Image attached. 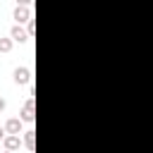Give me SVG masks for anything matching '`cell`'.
I'll list each match as a JSON object with an SVG mask.
<instances>
[{"instance_id": "1", "label": "cell", "mask_w": 153, "mask_h": 153, "mask_svg": "<svg viewBox=\"0 0 153 153\" xmlns=\"http://www.w3.org/2000/svg\"><path fill=\"white\" fill-rule=\"evenodd\" d=\"M12 79H14V84L24 86V84L31 81V69H29V67H17V69L12 72Z\"/></svg>"}, {"instance_id": "2", "label": "cell", "mask_w": 153, "mask_h": 153, "mask_svg": "<svg viewBox=\"0 0 153 153\" xmlns=\"http://www.w3.org/2000/svg\"><path fill=\"white\" fill-rule=\"evenodd\" d=\"M12 17H14V22L22 26V24H26V22H31V10L29 7H14V12H12Z\"/></svg>"}, {"instance_id": "3", "label": "cell", "mask_w": 153, "mask_h": 153, "mask_svg": "<svg viewBox=\"0 0 153 153\" xmlns=\"http://www.w3.org/2000/svg\"><path fill=\"white\" fill-rule=\"evenodd\" d=\"M22 120L19 117H10L7 122H5V131L7 134H14V136H19V134H24V129H22Z\"/></svg>"}, {"instance_id": "4", "label": "cell", "mask_w": 153, "mask_h": 153, "mask_svg": "<svg viewBox=\"0 0 153 153\" xmlns=\"http://www.w3.org/2000/svg\"><path fill=\"white\" fill-rule=\"evenodd\" d=\"M10 38H12V41H17V43H26L31 36L26 33V29H22L19 24H14V26L10 29Z\"/></svg>"}, {"instance_id": "5", "label": "cell", "mask_w": 153, "mask_h": 153, "mask_svg": "<svg viewBox=\"0 0 153 153\" xmlns=\"http://www.w3.org/2000/svg\"><path fill=\"white\" fill-rule=\"evenodd\" d=\"M19 120H22V122H29V124H31V122L36 120V115H33V98H29V100L24 103V108H22V115H19Z\"/></svg>"}, {"instance_id": "6", "label": "cell", "mask_w": 153, "mask_h": 153, "mask_svg": "<svg viewBox=\"0 0 153 153\" xmlns=\"http://www.w3.org/2000/svg\"><path fill=\"white\" fill-rule=\"evenodd\" d=\"M19 143H22V141H19V136H14V134H7V136L2 139V146H5V151H12V153L19 148Z\"/></svg>"}, {"instance_id": "7", "label": "cell", "mask_w": 153, "mask_h": 153, "mask_svg": "<svg viewBox=\"0 0 153 153\" xmlns=\"http://www.w3.org/2000/svg\"><path fill=\"white\" fill-rule=\"evenodd\" d=\"M24 146L33 153V148H36V131H33V129H26V131H24Z\"/></svg>"}, {"instance_id": "8", "label": "cell", "mask_w": 153, "mask_h": 153, "mask_svg": "<svg viewBox=\"0 0 153 153\" xmlns=\"http://www.w3.org/2000/svg\"><path fill=\"white\" fill-rule=\"evenodd\" d=\"M12 45H14V41L10 36H0V53H10Z\"/></svg>"}, {"instance_id": "9", "label": "cell", "mask_w": 153, "mask_h": 153, "mask_svg": "<svg viewBox=\"0 0 153 153\" xmlns=\"http://www.w3.org/2000/svg\"><path fill=\"white\" fill-rule=\"evenodd\" d=\"M26 33H29V36H33V33H36V22H33V19H31V22H26Z\"/></svg>"}, {"instance_id": "10", "label": "cell", "mask_w": 153, "mask_h": 153, "mask_svg": "<svg viewBox=\"0 0 153 153\" xmlns=\"http://www.w3.org/2000/svg\"><path fill=\"white\" fill-rule=\"evenodd\" d=\"M17 5H19V7H29V5H31V0H17Z\"/></svg>"}, {"instance_id": "11", "label": "cell", "mask_w": 153, "mask_h": 153, "mask_svg": "<svg viewBox=\"0 0 153 153\" xmlns=\"http://www.w3.org/2000/svg\"><path fill=\"white\" fill-rule=\"evenodd\" d=\"M5 105H7V103H5V98H2V96H0V112H2V110H5Z\"/></svg>"}, {"instance_id": "12", "label": "cell", "mask_w": 153, "mask_h": 153, "mask_svg": "<svg viewBox=\"0 0 153 153\" xmlns=\"http://www.w3.org/2000/svg\"><path fill=\"white\" fill-rule=\"evenodd\" d=\"M5 134H7V131H5V127H0V141L5 139Z\"/></svg>"}, {"instance_id": "13", "label": "cell", "mask_w": 153, "mask_h": 153, "mask_svg": "<svg viewBox=\"0 0 153 153\" xmlns=\"http://www.w3.org/2000/svg\"><path fill=\"white\" fill-rule=\"evenodd\" d=\"M5 153H12V151H5Z\"/></svg>"}]
</instances>
